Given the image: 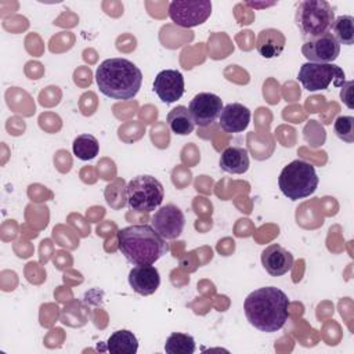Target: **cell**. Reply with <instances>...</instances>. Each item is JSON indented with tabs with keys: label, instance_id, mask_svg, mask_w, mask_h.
I'll use <instances>...</instances> for the list:
<instances>
[{
	"label": "cell",
	"instance_id": "1",
	"mask_svg": "<svg viewBox=\"0 0 354 354\" xmlns=\"http://www.w3.org/2000/svg\"><path fill=\"white\" fill-rule=\"evenodd\" d=\"M289 299L275 286H264L250 292L245 301L243 310L246 319L252 326L261 332L279 330L289 318Z\"/></svg>",
	"mask_w": 354,
	"mask_h": 354
},
{
	"label": "cell",
	"instance_id": "2",
	"mask_svg": "<svg viewBox=\"0 0 354 354\" xmlns=\"http://www.w3.org/2000/svg\"><path fill=\"white\" fill-rule=\"evenodd\" d=\"M100 91L113 100H131L142 83L140 68L126 58L104 59L95 71Z\"/></svg>",
	"mask_w": 354,
	"mask_h": 354
},
{
	"label": "cell",
	"instance_id": "3",
	"mask_svg": "<svg viewBox=\"0 0 354 354\" xmlns=\"http://www.w3.org/2000/svg\"><path fill=\"white\" fill-rule=\"evenodd\" d=\"M118 249L126 260L134 266L153 264L169 250L163 239L152 225L137 224L118 231Z\"/></svg>",
	"mask_w": 354,
	"mask_h": 354
},
{
	"label": "cell",
	"instance_id": "4",
	"mask_svg": "<svg viewBox=\"0 0 354 354\" xmlns=\"http://www.w3.org/2000/svg\"><path fill=\"white\" fill-rule=\"evenodd\" d=\"M319 178L313 165L306 160L296 159L286 165L278 177L281 192L290 201L307 198L318 188Z\"/></svg>",
	"mask_w": 354,
	"mask_h": 354
},
{
	"label": "cell",
	"instance_id": "5",
	"mask_svg": "<svg viewBox=\"0 0 354 354\" xmlns=\"http://www.w3.org/2000/svg\"><path fill=\"white\" fill-rule=\"evenodd\" d=\"M333 21V7L325 0H304L296 8L295 22L304 40L330 32Z\"/></svg>",
	"mask_w": 354,
	"mask_h": 354
},
{
	"label": "cell",
	"instance_id": "6",
	"mask_svg": "<svg viewBox=\"0 0 354 354\" xmlns=\"http://www.w3.org/2000/svg\"><path fill=\"white\" fill-rule=\"evenodd\" d=\"M126 195L127 205L131 210L149 213L159 207L163 202L165 189L158 178L149 174H141L133 177L129 181L126 187Z\"/></svg>",
	"mask_w": 354,
	"mask_h": 354
},
{
	"label": "cell",
	"instance_id": "7",
	"mask_svg": "<svg viewBox=\"0 0 354 354\" xmlns=\"http://www.w3.org/2000/svg\"><path fill=\"white\" fill-rule=\"evenodd\" d=\"M297 79L306 90L318 91L328 88L330 83L335 87H342L344 84V72L335 64L306 62L300 66Z\"/></svg>",
	"mask_w": 354,
	"mask_h": 354
},
{
	"label": "cell",
	"instance_id": "8",
	"mask_svg": "<svg viewBox=\"0 0 354 354\" xmlns=\"http://www.w3.org/2000/svg\"><path fill=\"white\" fill-rule=\"evenodd\" d=\"M212 14L209 0H173L169 4V17L181 28L202 25Z\"/></svg>",
	"mask_w": 354,
	"mask_h": 354
},
{
	"label": "cell",
	"instance_id": "9",
	"mask_svg": "<svg viewBox=\"0 0 354 354\" xmlns=\"http://www.w3.org/2000/svg\"><path fill=\"white\" fill-rule=\"evenodd\" d=\"M151 225L163 239H176L184 230L185 217L178 206L167 203L155 212Z\"/></svg>",
	"mask_w": 354,
	"mask_h": 354
},
{
	"label": "cell",
	"instance_id": "10",
	"mask_svg": "<svg viewBox=\"0 0 354 354\" xmlns=\"http://www.w3.org/2000/svg\"><path fill=\"white\" fill-rule=\"evenodd\" d=\"M301 54L308 62L332 64L340 54V44L330 32L304 40L301 46Z\"/></svg>",
	"mask_w": 354,
	"mask_h": 354
},
{
	"label": "cell",
	"instance_id": "11",
	"mask_svg": "<svg viewBox=\"0 0 354 354\" xmlns=\"http://www.w3.org/2000/svg\"><path fill=\"white\" fill-rule=\"evenodd\" d=\"M221 109L223 101L213 93H199L191 100L188 105L192 120L199 127L210 126L220 116Z\"/></svg>",
	"mask_w": 354,
	"mask_h": 354
},
{
	"label": "cell",
	"instance_id": "12",
	"mask_svg": "<svg viewBox=\"0 0 354 354\" xmlns=\"http://www.w3.org/2000/svg\"><path fill=\"white\" fill-rule=\"evenodd\" d=\"M184 76L177 69H163L153 80V91L166 104H173L184 94Z\"/></svg>",
	"mask_w": 354,
	"mask_h": 354
},
{
	"label": "cell",
	"instance_id": "13",
	"mask_svg": "<svg viewBox=\"0 0 354 354\" xmlns=\"http://www.w3.org/2000/svg\"><path fill=\"white\" fill-rule=\"evenodd\" d=\"M129 285L131 289L141 295L149 296L155 293L160 285V275L152 264H138L129 272Z\"/></svg>",
	"mask_w": 354,
	"mask_h": 354
},
{
	"label": "cell",
	"instance_id": "14",
	"mask_svg": "<svg viewBox=\"0 0 354 354\" xmlns=\"http://www.w3.org/2000/svg\"><path fill=\"white\" fill-rule=\"evenodd\" d=\"M261 264L271 277H281L292 268L293 256L281 245L272 243L261 252Z\"/></svg>",
	"mask_w": 354,
	"mask_h": 354
},
{
	"label": "cell",
	"instance_id": "15",
	"mask_svg": "<svg viewBox=\"0 0 354 354\" xmlns=\"http://www.w3.org/2000/svg\"><path fill=\"white\" fill-rule=\"evenodd\" d=\"M250 111L239 102H231L223 106L218 116V124L225 133H241L250 122Z\"/></svg>",
	"mask_w": 354,
	"mask_h": 354
},
{
	"label": "cell",
	"instance_id": "16",
	"mask_svg": "<svg viewBox=\"0 0 354 354\" xmlns=\"http://www.w3.org/2000/svg\"><path fill=\"white\" fill-rule=\"evenodd\" d=\"M286 44L285 35L274 28H267L259 32L256 40V48L259 54L267 59L281 55Z\"/></svg>",
	"mask_w": 354,
	"mask_h": 354
},
{
	"label": "cell",
	"instance_id": "17",
	"mask_svg": "<svg viewBox=\"0 0 354 354\" xmlns=\"http://www.w3.org/2000/svg\"><path fill=\"white\" fill-rule=\"evenodd\" d=\"M218 165L221 170L231 174H243L249 169V153L242 147H227L221 155Z\"/></svg>",
	"mask_w": 354,
	"mask_h": 354
},
{
	"label": "cell",
	"instance_id": "18",
	"mask_svg": "<svg viewBox=\"0 0 354 354\" xmlns=\"http://www.w3.org/2000/svg\"><path fill=\"white\" fill-rule=\"evenodd\" d=\"M106 350L111 354H136L138 350V340L131 330L120 329L108 337Z\"/></svg>",
	"mask_w": 354,
	"mask_h": 354
},
{
	"label": "cell",
	"instance_id": "19",
	"mask_svg": "<svg viewBox=\"0 0 354 354\" xmlns=\"http://www.w3.org/2000/svg\"><path fill=\"white\" fill-rule=\"evenodd\" d=\"M166 122H167L170 130L178 136H188L195 129L192 116H191L188 108L184 105H177L176 108H173L167 113Z\"/></svg>",
	"mask_w": 354,
	"mask_h": 354
},
{
	"label": "cell",
	"instance_id": "20",
	"mask_svg": "<svg viewBox=\"0 0 354 354\" xmlns=\"http://www.w3.org/2000/svg\"><path fill=\"white\" fill-rule=\"evenodd\" d=\"M72 149H73V155L80 159V160H91L98 155L100 151V144L98 140L86 133V134H80L73 140L72 144Z\"/></svg>",
	"mask_w": 354,
	"mask_h": 354
},
{
	"label": "cell",
	"instance_id": "21",
	"mask_svg": "<svg viewBox=\"0 0 354 354\" xmlns=\"http://www.w3.org/2000/svg\"><path fill=\"white\" fill-rule=\"evenodd\" d=\"M330 33L339 44L351 46L354 43V18L351 15H340L335 18Z\"/></svg>",
	"mask_w": 354,
	"mask_h": 354
},
{
	"label": "cell",
	"instance_id": "22",
	"mask_svg": "<svg viewBox=\"0 0 354 354\" xmlns=\"http://www.w3.org/2000/svg\"><path fill=\"white\" fill-rule=\"evenodd\" d=\"M165 351L167 354H192L195 351V340L188 333L174 332L166 339Z\"/></svg>",
	"mask_w": 354,
	"mask_h": 354
},
{
	"label": "cell",
	"instance_id": "23",
	"mask_svg": "<svg viewBox=\"0 0 354 354\" xmlns=\"http://www.w3.org/2000/svg\"><path fill=\"white\" fill-rule=\"evenodd\" d=\"M335 134L347 144L354 141V118L353 116H339L333 123Z\"/></svg>",
	"mask_w": 354,
	"mask_h": 354
},
{
	"label": "cell",
	"instance_id": "24",
	"mask_svg": "<svg viewBox=\"0 0 354 354\" xmlns=\"http://www.w3.org/2000/svg\"><path fill=\"white\" fill-rule=\"evenodd\" d=\"M351 87H353V80L344 82V84L342 86V93H340V97H342L343 102L350 109H353V102H351V100H353V88Z\"/></svg>",
	"mask_w": 354,
	"mask_h": 354
}]
</instances>
